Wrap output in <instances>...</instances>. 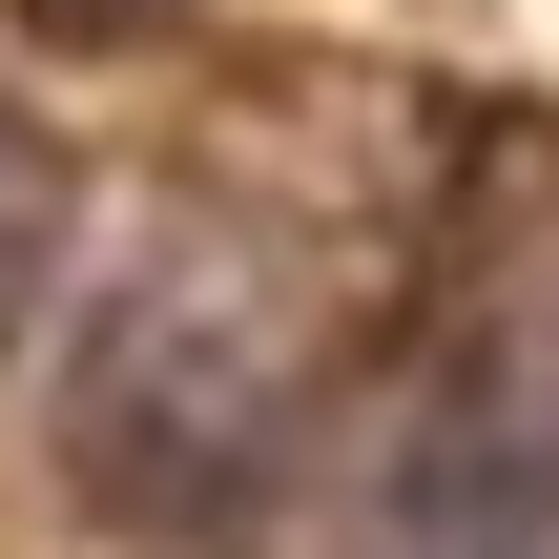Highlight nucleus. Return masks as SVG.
Masks as SVG:
<instances>
[{
    "mask_svg": "<svg viewBox=\"0 0 559 559\" xmlns=\"http://www.w3.org/2000/svg\"><path fill=\"white\" fill-rule=\"evenodd\" d=\"M41 270H62V145L0 104V332L41 311Z\"/></svg>",
    "mask_w": 559,
    "mask_h": 559,
    "instance_id": "3",
    "label": "nucleus"
},
{
    "mask_svg": "<svg viewBox=\"0 0 559 559\" xmlns=\"http://www.w3.org/2000/svg\"><path fill=\"white\" fill-rule=\"evenodd\" d=\"M62 456H83L104 519L228 539V519L270 498V456H290V311H270L228 249L124 270L104 332H83V373H62Z\"/></svg>",
    "mask_w": 559,
    "mask_h": 559,
    "instance_id": "1",
    "label": "nucleus"
},
{
    "mask_svg": "<svg viewBox=\"0 0 559 559\" xmlns=\"http://www.w3.org/2000/svg\"><path fill=\"white\" fill-rule=\"evenodd\" d=\"M394 456H415V559H559V290L456 332Z\"/></svg>",
    "mask_w": 559,
    "mask_h": 559,
    "instance_id": "2",
    "label": "nucleus"
}]
</instances>
